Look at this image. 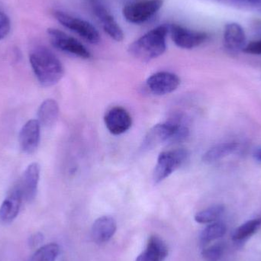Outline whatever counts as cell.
<instances>
[{"label": "cell", "mask_w": 261, "mask_h": 261, "mask_svg": "<svg viewBox=\"0 0 261 261\" xmlns=\"http://www.w3.org/2000/svg\"><path fill=\"white\" fill-rule=\"evenodd\" d=\"M245 53L250 55H261V39L257 41H251L245 46L243 50Z\"/></svg>", "instance_id": "4316f807"}, {"label": "cell", "mask_w": 261, "mask_h": 261, "mask_svg": "<svg viewBox=\"0 0 261 261\" xmlns=\"http://www.w3.org/2000/svg\"><path fill=\"white\" fill-rule=\"evenodd\" d=\"M41 138V125L37 119L28 121L19 132L18 143L23 152L28 154L36 151Z\"/></svg>", "instance_id": "7c38bea8"}, {"label": "cell", "mask_w": 261, "mask_h": 261, "mask_svg": "<svg viewBox=\"0 0 261 261\" xmlns=\"http://www.w3.org/2000/svg\"><path fill=\"white\" fill-rule=\"evenodd\" d=\"M227 228L222 222H213L204 228L200 234V243L205 246L212 242L223 237L226 233Z\"/></svg>", "instance_id": "ffe728a7"}, {"label": "cell", "mask_w": 261, "mask_h": 261, "mask_svg": "<svg viewBox=\"0 0 261 261\" xmlns=\"http://www.w3.org/2000/svg\"><path fill=\"white\" fill-rule=\"evenodd\" d=\"M31 67L38 82L45 87L58 84L64 74L59 58L47 47H35L29 55Z\"/></svg>", "instance_id": "6da1fadb"}, {"label": "cell", "mask_w": 261, "mask_h": 261, "mask_svg": "<svg viewBox=\"0 0 261 261\" xmlns=\"http://www.w3.org/2000/svg\"><path fill=\"white\" fill-rule=\"evenodd\" d=\"M225 212V207L222 205H216L208 207L196 213L195 221L199 224H211L216 222Z\"/></svg>", "instance_id": "44dd1931"}, {"label": "cell", "mask_w": 261, "mask_h": 261, "mask_svg": "<svg viewBox=\"0 0 261 261\" xmlns=\"http://www.w3.org/2000/svg\"><path fill=\"white\" fill-rule=\"evenodd\" d=\"M188 156L189 152L182 148L160 153L153 173L155 184H160L167 179L187 161Z\"/></svg>", "instance_id": "277c9868"}, {"label": "cell", "mask_w": 261, "mask_h": 261, "mask_svg": "<svg viewBox=\"0 0 261 261\" xmlns=\"http://www.w3.org/2000/svg\"><path fill=\"white\" fill-rule=\"evenodd\" d=\"M47 32L50 43L58 50L79 57L83 59L91 58L90 50L76 38L54 28L47 29Z\"/></svg>", "instance_id": "52a82bcc"}, {"label": "cell", "mask_w": 261, "mask_h": 261, "mask_svg": "<svg viewBox=\"0 0 261 261\" xmlns=\"http://www.w3.org/2000/svg\"><path fill=\"white\" fill-rule=\"evenodd\" d=\"M225 252V245L218 243L205 248L202 251V257L206 261H218L222 258Z\"/></svg>", "instance_id": "d4e9b609"}, {"label": "cell", "mask_w": 261, "mask_h": 261, "mask_svg": "<svg viewBox=\"0 0 261 261\" xmlns=\"http://www.w3.org/2000/svg\"><path fill=\"white\" fill-rule=\"evenodd\" d=\"M164 0H135L122 9V15L128 22L141 24L153 18L162 8Z\"/></svg>", "instance_id": "5b68a950"}, {"label": "cell", "mask_w": 261, "mask_h": 261, "mask_svg": "<svg viewBox=\"0 0 261 261\" xmlns=\"http://www.w3.org/2000/svg\"><path fill=\"white\" fill-rule=\"evenodd\" d=\"M117 229L116 220L111 216H102L95 221L92 227V238L96 243H107L114 236Z\"/></svg>", "instance_id": "2e32d148"}, {"label": "cell", "mask_w": 261, "mask_h": 261, "mask_svg": "<svg viewBox=\"0 0 261 261\" xmlns=\"http://www.w3.org/2000/svg\"><path fill=\"white\" fill-rule=\"evenodd\" d=\"M239 146V143L234 141L216 144L204 153L202 158V162L205 164H214L236 152Z\"/></svg>", "instance_id": "ac0fdd59"}, {"label": "cell", "mask_w": 261, "mask_h": 261, "mask_svg": "<svg viewBox=\"0 0 261 261\" xmlns=\"http://www.w3.org/2000/svg\"><path fill=\"white\" fill-rule=\"evenodd\" d=\"M106 126L110 133L115 135H122L129 129L132 119L125 109L117 107L111 109L104 118Z\"/></svg>", "instance_id": "5bb4252c"}, {"label": "cell", "mask_w": 261, "mask_h": 261, "mask_svg": "<svg viewBox=\"0 0 261 261\" xmlns=\"http://www.w3.org/2000/svg\"><path fill=\"white\" fill-rule=\"evenodd\" d=\"M41 167L38 163L28 166L20 178L17 188L22 196L23 200L30 202L36 197L39 184Z\"/></svg>", "instance_id": "30bf717a"}, {"label": "cell", "mask_w": 261, "mask_h": 261, "mask_svg": "<svg viewBox=\"0 0 261 261\" xmlns=\"http://www.w3.org/2000/svg\"><path fill=\"white\" fill-rule=\"evenodd\" d=\"M11 31V21L9 17L0 10V41L8 36Z\"/></svg>", "instance_id": "484cf974"}, {"label": "cell", "mask_w": 261, "mask_h": 261, "mask_svg": "<svg viewBox=\"0 0 261 261\" xmlns=\"http://www.w3.org/2000/svg\"><path fill=\"white\" fill-rule=\"evenodd\" d=\"M224 47L230 53L243 51L247 44L246 34L239 23H227L224 29Z\"/></svg>", "instance_id": "4fadbf2b"}, {"label": "cell", "mask_w": 261, "mask_h": 261, "mask_svg": "<svg viewBox=\"0 0 261 261\" xmlns=\"http://www.w3.org/2000/svg\"><path fill=\"white\" fill-rule=\"evenodd\" d=\"M59 112V106L55 99H46L38 109L37 120L43 126H52L58 120Z\"/></svg>", "instance_id": "d6986e66"}, {"label": "cell", "mask_w": 261, "mask_h": 261, "mask_svg": "<svg viewBox=\"0 0 261 261\" xmlns=\"http://www.w3.org/2000/svg\"><path fill=\"white\" fill-rule=\"evenodd\" d=\"M180 84L177 75L170 72H158L147 79V86L153 94L158 96L169 94L176 90Z\"/></svg>", "instance_id": "8fae6325"}, {"label": "cell", "mask_w": 261, "mask_h": 261, "mask_svg": "<svg viewBox=\"0 0 261 261\" xmlns=\"http://www.w3.org/2000/svg\"><path fill=\"white\" fill-rule=\"evenodd\" d=\"M43 240V236L41 234H36L35 236L31 237L30 245H36L38 244L41 243V241Z\"/></svg>", "instance_id": "83f0119b"}, {"label": "cell", "mask_w": 261, "mask_h": 261, "mask_svg": "<svg viewBox=\"0 0 261 261\" xmlns=\"http://www.w3.org/2000/svg\"><path fill=\"white\" fill-rule=\"evenodd\" d=\"M220 4L239 10L261 12V0H216Z\"/></svg>", "instance_id": "cb8c5ba5"}, {"label": "cell", "mask_w": 261, "mask_h": 261, "mask_svg": "<svg viewBox=\"0 0 261 261\" xmlns=\"http://www.w3.org/2000/svg\"><path fill=\"white\" fill-rule=\"evenodd\" d=\"M168 255V248L162 239L151 236L147 242L144 251L135 261H164Z\"/></svg>", "instance_id": "e0dca14e"}, {"label": "cell", "mask_w": 261, "mask_h": 261, "mask_svg": "<svg viewBox=\"0 0 261 261\" xmlns=\"http://www.w3.org/2000/svg\"><path fill=\"white\" fill-rule=\"evenodd\" d=\"M60 254L59 245L50 243L38 248L31 257L30 261H56Z\"/></svg>", "instance_id": "603a6c76"}, {"label": "cell", "mask_w": 261, "mask_h": 261, "mask_svg": "<svg viewBox=\"0 0 261 261\" xmlns=\"http://www.w3.org/2000/svg\"><path fill=\"white\" fill-rule=\"evenodd\" d=\"M254 156L257 161L261 162V147H259V148L254 150Z\"/></svg>", "instance_id": "f1b7e54d"}, {"label": "cell", "mask_w": 261, "mask_h": 261, "mask_svg": "<svg viewBox=\"0 0 261 261\" xmlns=\"http://www.w3.org/2000/svg\"><path fill=\"white\" fill-rule=\"evenodd\" d=\"M168 25L163 24L147 32L130 44L128 52L143 62H149L161 56L167 49Z\"/></svg>", "instance_id": "7a4b0ae2"}, {"label": "cell", "mask_w": 261, "mask_h": 261, "mask_svg": "<svg viewBox=\"0 0 261 261\" xmlns=\"http://www.w3.org/2000/svg\"><path fill=\"white\" fill-rule=\"evenodd\" d=\"M179 119L158 124L150 128L143 141L141 149L149 150L164 143L173 144L184 141L190 135V130Z\"/></svg>", "instance_id": "3957f363"}, {"label": "cell", "mask_w": 261, "mask_h": 261, "mask_svg": "<svg viewBox=\"0 0 261 261\" xmlns=\"http://www.w3.org/2000/svg\"><path fill=\"white\" fill-rule=\"evenodd\" d=\"M172 41L182 49H193L208 41L210 35L205 32L192 30L176 24H167Z\"/></svg>", "instance_id": "ba28073f"}, {"label": "cell", "mask_w": 261, "mask_h": 261, "mask_svg": "<svg viewBox=\"0 0 261 261\" xmlns=\"http://www.w3.org/2000/svg\"><path fill=\"white\" fill-rule=\"evenodd\" d=\"M260 228L261 217L248 221L234 231L232 236L233 240L236 242L245 240L257 232Z\"/></svg>", "instance_id": "7402d4cb"}, {"label": "cell", "mask_w": 261, "mask_h": 261, "mask_svg": "<svg viewBox=\"0 0 261 261\" xmlns=\"http://www.w3.org/2000/svg\"><path fill=\"white\" fill-rule=\"evenodd\" d=\"M23 198L21 193L15 187L3 200L0 206V222L4 224L11 223L19 213Z\"/></svg>", "instance_id": "9a60e30c"}, {"label": "cell", "mask_w": 261, "mask_h": 261, "mask_svg": "<svg viewBox=\"0 0 261 261\" xmlns=\"http://www.w3.org/2000/svg\"><path fill=\"white\" fill-rule=\"evenodd\" d=\"M104 32L116 41L124 39L123 31L107 8L99 0H86Z\"/></svg>", "instance_id": "9c48e42d"}, {"label": "cell", "mask_w": 261, "mask_h": 261, "mask_svg": "<svg viewBox=\"0 0 261 261\" xmlns=\"http://www.w3.org/2000/svg\"><path fill=\"white\" fill-rule=\"evenodd\" d=\"M54 16L64 27L76 34L87 42L98 44L100 41L99 32L89 21L69 15L62 11H55Z\"/></svg>", "instance_id": "8992f818"}]
</instances>
